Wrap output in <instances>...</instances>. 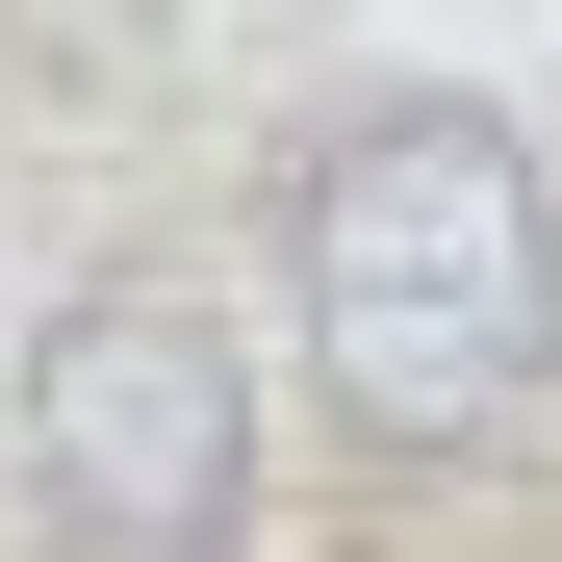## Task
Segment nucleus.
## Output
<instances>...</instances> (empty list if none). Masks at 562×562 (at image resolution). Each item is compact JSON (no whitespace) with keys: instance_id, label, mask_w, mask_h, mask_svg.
Segmentation results:
<instances>
[{"instance_id":"1","label":"nucleus","mask_w":562,"mask_h":562,"mask_svg":"<svg viewBox=\"0 0 562 562\" xmlns=\"http://www.w3.org/2000/svg\"><path fill=\"white\" fill-rule=\"evenodd\" d=\"M281 307H307V384L384 460H486L562 358V205L486 103H358L281 205Z\"/></svg>"},{"instance_id":"2","label":"nucleus","mask_w":562,"mask_h":562,"mask_svg":"<svg viewBox=\"0 0 562 562\" xmlns=\"http://www.w3.org/2000/svg\"><path fill=\"white\" fill-rule=\"evenodd\" d=\"M26 512L77 562H231V512H256V358H231V307L103 281V307L26 333Z\"/></svg>"}]
</instances>
